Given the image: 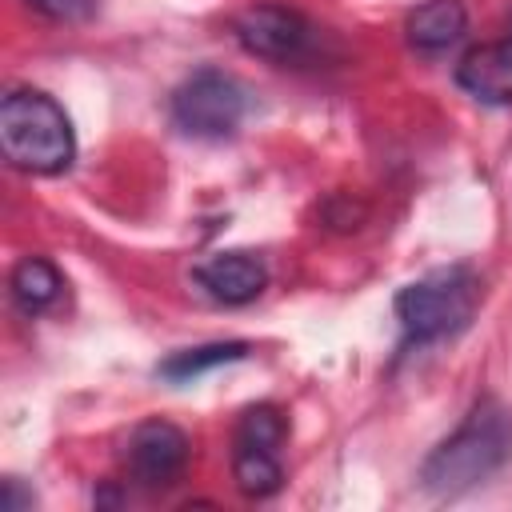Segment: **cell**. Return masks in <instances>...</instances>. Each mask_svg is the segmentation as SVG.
<instances>
[{
  "label": "cell",
  "mask_w": 512,
  "mask_h": 512,
  "mask_svg": "<svg viewBox=\"0 0 512 512\" xmlns=\"http://www.w3.org/2000/svg\"><path fill=\"white\" fill-rule=\"evenodd\" d=\"M284 436H288L284 412H280L276 404H256V408H248V412L240 416L232 444H252V448H276V452H280Z\"/></svg>",
  "instance_id": "13"
},
{
  "label": "cell",
  "mask_w": 512,
  "mask_h": 512,
  "mask_svg": "<svg viewBox=\"0 0 512 512\" xmlns=\"http://www.w3.org/2000/svg\"><path fill=\"white\" fill-rule=\"evenodd\" d=\"M248 112V96L244 88L216 68H200L192 72L176 92H172V120L180 132L196 136V140H224L240 128Z\"/></svg>",
  "instance_id": "4"
},
{
  "label": "cell",
  "mask_w": 512,
  "mask_h": 512,
  "mask_svg": "<svg viewBox=\"0 0 512 512\" xmlns=\"http://www.w3.org/2000/svg\"><path fill=\"white\" fill-rule=\"evenodd\" d=\"M0 148L24 172H64L76 156L72 120L52 96L16 88L0 104Z\"/></svg>",
  "instance_id": "2"
},
{
  "label": "cell",
  "mask_w": 512,
  "mask_h": 512,
  "mask_svg": "<svg viewBox=\"0 0 512 512\" xmlns=\"http://www.w3.org/2000/svg\"><path fill=\"white\" fill-rule=\"evenodd\" d=\"M456 84L480 104H512V36L460 56Z\"/></svg>",
  "instance_id": "8"
},
{
  "label": "cell",
  "mask_w": 512,
  "mask_h": 512,
  "mask_svg": "<svg viewBox=\"0 0 512 512\" xmlns=\"http://www.w3.org/2000/svg\"><path fill=\"white\" fill-rule=\"evenodd\" d=\"M188 456H192L188 432L172 420H160V416L136 424L128 436V448H124V464L144 488L176 484L180 472L188 468Z\"/></svg>",
  "instance_id": "6"
},
{
  "label": "cell",
  "mask_w": 512,
  "mask_h": 512,
  "mask_svg": "<svg viewBox=\"0 0 512 512\" xmlns=\"http://www.w3.org/2000/svg\"><path fill=\"white\" fill-rule=\"evenodd\" d=\"M472 308H476V280L464 268L432 272L396 292V320H400L404 336L416 344L460 332L468 324Z\"/></svg>",
  "instance_id": "3"
},
{
  "label": "cell",
  "mask_w": 512,
  "mask_h": 512,
  "mask_svg": "<svg viewBox=\"0 0 512 512\" xmlns=\"http://www.w3.org/2000/svg\"><path fill=\"white\" fill-rule=\"evenodd\" d=\"M408 44L424 56L448 52L464 32H468V8L464 0H424L420 8L408 12Z\"/></svg>",
  "instance_id": "9"
},
{
  "label": "cell",
  "mask_w": 512,
  "mask_h": 512,
  "mask_svg": "<svg viewBox=\"0 0 512 512\" xmlns=\"http://www.w3.org/2000/svg\"><path fill=\"white\" fill-rule=\"evenodd\" d=\"M196 284L220 300V304H248L264 292L268 284V272H264V260L252 256V252H216L208 260L196 264Z\"/></svg>",
  "instance_id": "7"
},
{
  "label": "cell",
  "mask_w": 512,
  "mask_h": 512,
  "mask_svg": "<svg viewBox=\"0 0 512 512\" xmlns=\"http://www.w3.org/2000/svg\"><path fill=\"white\" fill-rule=\"evenodd\" d=\"M8 288H12V300L20 304V312L32 316V312H44V308L56 304L64 280H60V272H56L52 260H44V256H28V260H20V264L12 268Z\"/></svg>",
  "instance_id": "10"
},
{
  "label": "cell",
  "mask_w": 512,
  "mask_h": 512,
  "mask_svg": "<svg viewBox=\"0 0 512 512\" xmlns=\"http://www.w3.org/2000/svg\"><path fill=\"white\" fill-rule=\"evenodd\" d=\"M244 356H248V344H244V340L200 344V348H184V352L168 356V360L160 364V376L184 384V380H192V376H200V372H208V368H216V364H232V360H244Z\"/></svg>",
  "instance_id": "12"
},
{
  "label": "cell",
  "mask_w": 512,
  "mask_h": 512,
  "mask_svg": "<svg viewBox=\"0 0 512 512\" xmlns=\"http://www.w3.org/2000/svg\"><path fill=\"white\" fill-rule=\"evenodd\" d=\"M232 32L244 44V52L260 56V60L288 64V60H300L308 52L316 28L296 8H284V4H252V8H244L236 16Z\"/></svg>",
  "instance_id": "5"
},
{
  "label": "cell",
  "mask_w": 512,
  "mask_h": 512,
  "mask_svg": "<svg viewBox=\"0 0 512 512\" xmlns=\"http://www.w3.org/2000/svg\"><path fill=\"white\" fill-rule=\"evenodd\" d=\"M508 456H512V412L500 400L484 396L460 420V428L424 456L420 488H428L432 496H460L480 480H488L492 472H500Z\"/></svg>",
  "instance_id": "1"
},
{
  "label": "cell",
  "mask_w": 512,
  "mask_h": 512,
  "mask_svg": "<svg viewBox=\"0 0 512 512\" xmlns=\"http://www.w3.org/2000/svg\"><path fill=\"white\" fill-rule=\"evenodd\" d=\"M232 480L244 496H272L284 480L280 452L276 448H252V444H232Z\"/></svg>",
  "instance_id": "11"
},
{
  "label": "cell",
  "mask_w": 512,
  "mask_h": 512,
  "mask_svg": "<svg viewBox=\"0 0 512 512\" xmlns=\"http://www.w3.org/2000/svg\"><path fill=\"white\" fill-rule=\"evenodd\" d=\"M24 4L48 20H60V24H76V20L92 16V8H96V0H24Z\"/></svg>",
  "instance_id": "14"
}]
</instances>
